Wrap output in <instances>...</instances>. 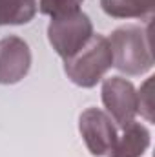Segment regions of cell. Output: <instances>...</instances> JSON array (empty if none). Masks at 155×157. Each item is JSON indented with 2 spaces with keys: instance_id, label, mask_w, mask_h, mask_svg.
Segmentation results:
<instances>
[{
  "instance_id": "7a4b0ae2",
  "label": "cell",
  "mask_w": 155,
  "mask_h": 157,
  "mask_svg": "<svg viewBox=\"0 0 155 157\" xmlns=\"http://www.w3.org/2000/svg\"><path fill=\"white\" fill-rule=\"evenodd\" d=\"M113 66L112 48L104 35H91L75 55L64 59V73L80 88L97 86Z\"/></svg>"
},
{
  "instance_id": "8992f818",
  "label": "cell",
  "mask_w": 155,
  "mask_h": 157,
  "mask_svg": "<svg viewBox=\"0 0 155 157\" xmlns=\"http://www.w3.org/2000/svg\"><path fill=\"white\" fill-rule=\"evenodd\" d=\"M31 49L17 35L0 39V84H17L29 73Z\"/></svg>"
},
{
  "instance_id": "52a82bcc",
  "label": "cell",
  "mask_w": 155,
  "mask_h": 157,
  "mask_svg": "<svg viewBox=\"0 0 155 157\" xmlns=\"http://www.w3.org/2000/svg\"><path fill=\"white\" fill-rule=\"evenodd\" d=\"M150 141V130L144 124L131 121L128 126L122 128V133L117 137L108 157H141L148 150Z\"/></svg>"
},
{
  "instance_id": "277c9868",
  "label": "cell",
  "mask_w": 155,
  "mask_h": 157,
  "mask_svg": "<svg viewBox=\"0 0 155 157\" xmlns=\"http://www.w3.org/2000/svg\"><path fill=\"white\" fill-rule=\"evenodd\" d=\"M78 132L88 152L95 157L108 155L119 137L113 119L100 108H88L80 113Z\"/></svg>"
},
{
  "instance_id": "6da1fadb",
  "label": "cell",
  "mask_w": 155,
  "mask_h": 157,
  "mask_svg": "<svg viewBox=\"0 0 155 157\" xmlns=\"http://www.w3.org/2000/svg\"><path fill=\"white\" fill-rule=\"evenodd\" d=\"M110 48L113 57V68L130 77L144 75L153 68V55L148 28L120 26L110 35Z\"/></svg>"
},
{
  "instance_id": "3957f363",
  "label": "cell",
  "mask_w": 155,
  "mask_h": 157,
  "mask_svg": "<svg viewBox=\"0 0 155 157\" xmlns=\"http://www.w3.org/2000/svg\"><path fill=\"white\" fill-rule=\"evenodd\" d=\"M93 24L84 11L51 18L47 26V40L55 53L62 59L75 55L78 49L91 39Z\"/></svg>"
},
{
  "instance_id": "5b68a950",
  "label": "cell",
  "mask_w": 155,
  "mask_h": 157,
  "mask_svg": "<svg viewBox=\"0 0 155 157\" xmlns=\"http://www.w3.org/2000/svg\"><path fill=\"white\" fill-rule=\"evenodd\" d=\"M102 104L106 113L124 128L137 115V90L124 77H108L102 80Z\"/></svg>"
},
{
  "instance_id": "9c48e42d",
  "label": "cell",
  "mask_w": 155,
  "mask_h": 157,
  "mask_svg": "<svg viewBox=\"0 0 155 157\" xmlns=\"http://www.w3.org/2000/svg\"><path fill=\"white\" fill-rule=\"evenodd\" d=\"M37 0H0V26H20L37 15Z\"/></svg>"
},
{
  "instance_id": "ba28073f",
  "label": "cell",
  "mask_w": 155,
  "mask_h": 157,
  "mask_svg": "<svg viewBox=\"0 0 155 157\" xmlns=\"http://www.w3.org/2000/svg\"><path fill=\"white\" fill-rule=\"evenodd\" d=\"M100 7L112 18H146L153 13L155 0H100Z\"/></svg>"
},
{
  "instance_id": "8fae6325",
  "label": "cell",
  "mask_w": 155,
  "mask_h": 157,
  "mask_svg": "<svg viewBox=\"0 0 155 157\" xmlns=\"http://www.w3.org/2000/svg\"><path fill=\"white\" fill-rule=\"evenodd\" d=\"M152 77L148 78L141 90L137 91V113L141 112L148 121H153V115H152V110H153V104H152Z\"/></svg>"
},
{
  "instance_id": "30bf717a",
  "label": "cell",
  "mask_w": 155,
  "mask_h": 157,
  "mask_svg": "<svg viewBox=\"0 0 155 157\" xmlns=\"http://www.w3.org/2000/svg\"><path fill=\"white\" fill-rule=\"evenodd\" d=\"M84 0H39V11L42 15H47L51 18L71 15L75 11H80Z\"/></svg>"
}]
</instances>
